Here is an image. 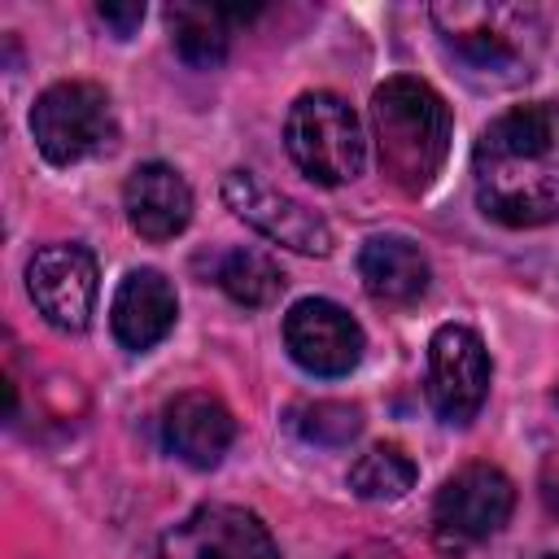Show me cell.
I'll return each instance as SVG.
<instances>
[{
  "mask_svg": "<svg viewBox=\"0 0 559 559\" xmlns=\"http://www.w3.org/2000/svg\"><path fill=\"white\" fill-rule=\"evenodd\" d=\"M476 205L502 227L559 218V105L533 100L498 114L472 148Z\"/></svg>",
  "mask_w": 559,
  "mask_h": 559,
  "instance_id": "1",
  "label": "cell"
},
{
  "mask_svg": "<svg viewBox=\"0 0 559 559\" xmlns=\"http://www.w3.org/2000/svg\"><path fill=\"white\" fill-rule=\"evenodd\" d=\"M454 66L480 87H515L533 74L542 52V13L533 4L445 0L428 9Z\"/></svg>",
  "mask_w": 559,
  "mask_h": 559,
  "instance_id": "2",
  "label": "cell"
},
{
  "mask_svg": "<svg viewBox=\"0 0 559 559\" xmlns=\"http://www.w3.org/2000/svg\"><path fill=\"white\" fill-rule=\"evenodd\" d=\"M371 135L380 170L411 197L428 192L450 157L454 118L445 96L411 74H393L371 92Z\"/></svg>",
  "mask_w": 559,
  "mask_h": 559,
  "instance_id": "3",
  "label": "cell"
},
{
  "mask_svg": "<svg viewBox=\"0 0 559 559\" xmlns=\"http://www.w3.org/2000/svg\"><path fill=\"white\" fill-rule=\"evenodd\" d=\"M284 148L297 162V170L323 188L358 179L367 162L362 122L336 92H301L288 105Z\"/></svg>",
  "mask_w": 559,
  "mask_h": 559,
  "instance_id": "4",
  "label": "cell"
},
{
  "mask_svg": "<svg viewBox=\"0 0 559 559\" xmlns=\"http://www.w3.org/2000/svg\"><path fill=\"white\" fill-rule=\"evenodd\" d=\"M31 135L52 166H74L83 157L105 153L118 135L109 92L87 79H66L44 87L39 100L31 105Z\"/></svg>",
  "mask_w": 559,
  "mask_h": 559,
  "instance_id": "5",
  "label": "cell"
},
{
  "mask_svg": "<svg viewBox=\"0 0 559 559\" xmlns=\"http://www.w3.org/2000/svg\"><path fill=\"white\" fill-rule=\"evenodd\" d=\"M515 507V485L493 463H463L432 502V537L445 555H459L485 537H493Z\"/></svg>",
  "mask_w": 559,
  "mask_h": 559,
  "instance_id": "6",
  "label": "cell"
},
{
  "mask_svg": "<svg viewBox=\"0 0 559 559\" xmlns=\"http://www.w3.org/2000/svg\"><path fill=\"white\" fill-rule=\"evenodd\" d=\"M223 201L236 218H245L253 231H262L266 240L284 245L293 253H310V258L332 253V227L314 210L293 201L288 192L262 183L253 170H227L223 175Z\"/></svg>",
  "mask_w": 559,
  "mask_h": 559,
  "instance_id": "7",
  "label": "cell"
},
{
  "mask_svg": "<svg viewBox=\"0 0 559 559\" xmlns=\"http://www.w3.org/2000/svg\"><path fill=\"white\" fill-rule=\"evenodd\" d=\"M489 393V354L485 341L463 328L445 323L428 341V402L445 424H467L485 406Z\"/></svg>",
  "mask_w": 559,
  "mask_h": 559,
  "instance_id": "8",
  "label": "cell"
},
{
  "mask_svg": "<svg viewBox=\"0 0 559 559\" xmlns=\"http://www.w3.org/2000/svg\"><path fill=\"white\" fill-rule=\"evenodd\" d=\"M284 345L293 362L310 376H349L362 358V328L358 319L328 301V297H301L284 314Z\"/></svg>",
  "mask_w": 559,
  "mask_h": 559,
  "instance_id": "9",
  "label": "cell"
},
{
  "mask_svg": "<svg viewBox=\"0 0 559 559\" xmlns=\"http://www.w3.org/2000/svg\"><path fill=\"white\" fill-rule=\"evenodd\" d=\"M162 559H280V546L253 511L210 502L162 537Z\"/></svg>",
  "mask_w": 559,
  "mask_h": 559,
  "instance_id": "10",
  "label": "cell"
},
{
  "mask_svg": "<svg viewBox=\"0 0 559 559\" xmlns=\"http://www.w3.org/2000/svg\"><path fill=\"white\" fill-rule=\"evenodd\" d=\"M26 293L52 328L83 332L96 306V258L83 245H44L26 262Z\"/></svg>",
  "mask_w": 559,
  "mask_h": 559,
  "instance_id": "11",
  "label": "cell"
},
{
  "mask_svg": "<svg viewBox=\"0 0 559 559\" xmlns=\"http://www.w3.org/2000/svg\"><path fill=\"white\" fill-rule=\"evenodd\" d=\"M162 441L188 467H214L236 441V419L214 393L188 389L162 406Z\"/></svg>",
  "mask_w": 559,
  "mask_h": 559,
  "instance_id": "12",
  "label": "cell"
},
{
  "mask_svg": "<svg viewBox=\"0 0 559 559\" xmlns=\"http://www.w3.org/2000/svg\"><path fill=\"white\" fill-rule=\"evenodd\" d=\"M179 319V297H175V284L153 271V266H135L122 275L114 301H109V328L118 336L122 349H153Z\"/></svg>",
  "mask_w": 559,
  "mask_h": 559,
  "instance_id": "13",
  "label": "cell"
},
{
  "mask_svg": "<svg viewBox=\"0 0 559 559\" xmlns=\"http://www.w3.org/2000/svg\"><path fill=\"white\" fill-rule=\"evenodd\" d=\"M122 210L144 240H170L192 218V188L175 166L140 162L122 183Z\"/></svg>",
  "mask_w": 559,
  "mask_h": 559,
  "instance_id": "14",
  "label": "cell"
},
{
  "mask_svg": "<svg viewBox=\"0 0 559 559\" xmlns=\"http://www.w3.org/2000/svg\"><path fill=\"white\" fill-rule=\"evenodd\" d=\"M358 280L384 306H411L428 293L432 266L424 249L406 236H371L358 249Z\"/></svg>",
  "mask_w": 559,
  "mask_h": 559,
  "instance_id": "15",
  "label": "cell"
},
{
  "mask_svg": "<svg viewBox=\"0 0 559 559\" xmlns=\"http://www.w3.org/2000/svg\"><path fill=\"white\" fill-rule=\"evenodd\" d=\"M166 22H170V44H175L183 66H192V70L223 66L227 44H231L227 9H218V4H170Z\"/></svg>",
  "mask_w": 559,
  "mask_h": 559,
  "instance_id": "16",
  "label": "cell"
},
{
  "mask_svg": "<svg viewBox=\"0 0 559 559\" xmlns=\"http://www.w3.org/2000/svg\"><path fill=\"white\" fill-rule=\"evenodd\" d=\"M214 284L236 301V306H271L280 293H284V271L275 258L258 253V249H231L218 258L214 266Z\"/></svg>",
  "mask_w": 559,
  "mask_h": 559,
  "instance_id": "17",
  "label": "cell"
},
{
  "mask_svg": "<svg viewBox=\"0 0 559 559\" xmlns=\"http://www.w3.org/2000/svg\"><path fill=\"white\" fill-rule=\"evenodd\" d=\"M415 485V463L402 445H371L349 467V489L367 502H397Z\"/></svg>",
  "mask_w": 559,
  "mask_h": 559,
  "instance_id": "18",
  "label": "cell"
},
{
  "mask_svg": "<svg viewBox=\"0 0 559 559\" xmlns=\"http://www.w3.org/2000/svg\"><path fill=\"white\" fill-rule=\"evenodd\" d=\"M288 424L301 441L310 445H349L362 428V411L354 402H332V397H319V402H301L288 411Z\"/></svg>",
  "mask_w": 559,
  "mask_h": 559,
  "instance_id": "19",
  "label": "cell"
},
{
  "mask_svg": "<svg viewBox=\"0 0 559 559\" xmlns=\"http://www.w3.org/2000/svg\"><path fill=\"white\" fill-rule=\"evenodd\" d=\"M96 17L118 35V39H127L140 22H144V4L140 0H127V4H118V0H105V4H96Z\"/></svg>",
  "mask_w": 559,
  "mask_h": 559,
  "instance_id": "20",
  "label": "cell"
},
{
  "mask_svg": "<svg viewBox=\"0 0 559 559\" xmlns=\"http://www.w3.org/2000/svg\"><path fill=\"white\" fill-rule=\"evenodd\" d=\"M537 559H559V555H555V550H546V555H537Z\"/></svg>",
  "mask_w": 559,
  "mask_h": 559,
  "instance_id": "21",
  "label": "cell"
}]
</instances>
